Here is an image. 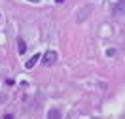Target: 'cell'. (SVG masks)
<instances>
[{"label": "cell", "instance_id": "obj_1", "mask_svg": "<svg viewBox=\"0 0 125 119\" xmlns=\"http://www.w3.org/2000/svg\"><path fill=\"white\" fill-rule=\"evenodd\" d=\"M55 61H57V53H55V51H51V49H49V51H46V53H44V64H46V66L53 64Z\"/></svg>", "mask_w": 125, "mask_h": 119}, {"label": "cell", "instance_id": "obj_2", "mask_svg": "<svg viewBox=\"0 0 125 119\" xmlns=\"http://www.w3.org/2000/svg\"><path fill=\"white\" fill-rule=\"evenodd\" d=\"M38 61H40V55H38V53H36V55H34V57H31V59L27 61V64H25V66H27V68L31 70V68H34V64L38 63Z\"/></svg>", "mask_w": 125, "mask_h": 119}, {"label": "cell", "instance_id": "obj_3", "mask_svg": "<svg viewBox=\"0 0 125 119\" xmlns=\"http://www.w3.org/2000/svg\"><path fill=\"white\" fill-rule=\"evenodd\" d=\"M17 46H19V53L23 55L25 51H27V46H25V42H23V40H19V44H17Z\"/></svg>", "mask_w": 125, "mask_h": 119}, {"label": "cell", "instance_id": "obj_4", "mask_svg": "<svg viewBox=\"0 0 125 119\" xmlns=\"http://www.w3.org/2000/svg\"><path fill=\"white\" fill-rule=\"evenodd\" d=\"M57 2H64V0H57Z\"/></svg>", "mask_w": 125, "mask_h": 119}, {"label": "cell", "instance_id": "obj_5", "mask_svg": "<svg viewBox=\"0 0 125 119\" xmlns=\"http://www.w3.org/2000/svg\"><path fill=\"white\" fill-rule=\"evenodd\" d=\"M31 2H38V0H31Z\"/></svg>", "mask_w": 125, "mask_h": 119}]
</instances>
